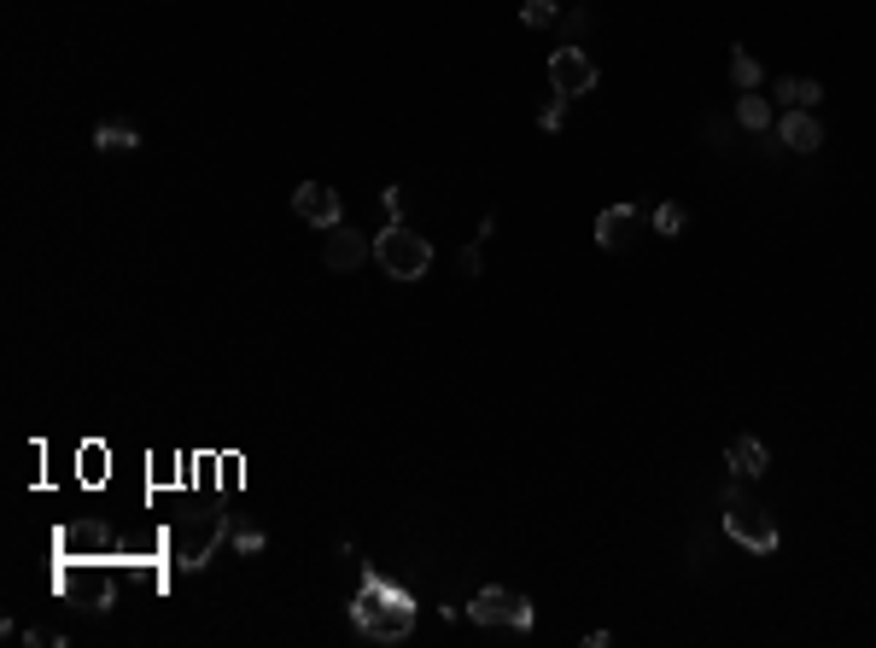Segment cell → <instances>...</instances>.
I'll list each match as a JSON object with an SVG mask.
<instances>
[{
    "mask_svg": "<svg viewBox=\"0 0 876 648\" xmlns=\"http://www.w3.org/2000/svg\"><path fill=\"white\" fill-rule=\"evenodd\" d=\"M637 234H643V211H637V205H608V211L597 216V246H602V252H625Z\"/></svg>",
    "mask_w": 876,
    "mask_h": 648,
    "instance_id": "8",
    "label": "cell"
},
{
    "mask_svg": "<svg viewBox=\"0 0 876 648\" xmlns=\"http://www.w3.org/2000/svg\"><path fill=\"white\" fill-rule=\"evenodd\" d=\"M374 263L392 280H421L433 269V246H426V234H415L410 222H386L374 234Z\"/></svg>",
    "mask_w": 876,
    "mask_h": 648,
    "instance_id": "2",
    "label": "cell"
},
{
    "mask_svg": "<svg viewBox=\"0 0 876 648\" xmlns=\"http://www.w3.org/2000/svg\"><path fill=\"white\" fill-rule=\"evenodd\" d=\"M778 99H783V111H819V99H824V88L812 83V76H783V88H778Z\"/></svg>",
    "mask_w": 876,
    "mask_h": 648,
    "instance_id": "11",
    "label": "cell"
},
{
    "mask_svg": "<svg viewBox=\"0 0 876 648\" xmlns=\"http://www.w3.org/2000/svg\"><path fill=\"white\" fill-rule=\"evenodd\" d=\"M684 222H689V211L678 205V199H666V205L655 211V234H661V240H678V234H684Z\"/></svg>",
    "mask_w": 876,
    "mask_h": 648,
    "instance_id": "15",
    "label": "cell"
},
{
    "mask_svg": "<svg viewBox=\"0 0 876 648\" xmlns=\"http://www.w3.org/2000/svg\"><path fill=\"white\" fill-rule=\"evenodd\" d=\"M549 88L556 94H567V99H584V94H597V59H590L584 47H556L549 53Z\"/></svg>",
    "mask_w": 876,
    "mask_h": 648,
    "instance_id": "5",
    "label": "cell"
},
{
    "mask_svg": "<svg viewBox=\"0 0 876 648\" xmlns=\"http://www.w3.org/2000/svg\"><path fill=\"white\" fill-rule=\"evenodd\" d=\"M766 461H771V456H766L760 438H730V444H725V468L737 474V479H760Z\"/></svg>",
    "mask_w": 876,
    "mask_h": 648,
    "instance_id": "10",
    "label": "cell"
},
{
    "mask_svg": "<svg viewBox=\"0 0 876 648\" xmlns=\"http://www.w3.org/2000/svg\"><path fill=\"white\" fill-rule=\"evenodd\" d=\"M584 24H590V12H573V18H567V35H573V47H579V35H584Z\"/></svg>",
    "mask_w": 876,
    "mask_h": 648,
    "instance_id": "19",
    "label": "cell"
},
{
    "mask_svg": "<svg viewBox=\"0 0 876 648\" xmlns=\"http://www.w3.org/2000/svg\"><path fill=\"white\" fill-rule=\"evenodd\" d=\"M737 124L753 129V135H771V99L753 94V88H742V99H737Z\"/></svg>",
    "mask_w": 876,
    "mask_h": 648,
    "instance_id": "12",
    "label": "cell"
},
{
    "mask_svg": "<svg viewBox=\"0 0 876 648\" xmlns=\"http://www.w3.org/2000/svg\"><path fill=\"white\" fill-rule=\"evenodd\" d=\"M479 246H485V240H474V246H462V275H479Z\"/></svg>",
    "mask_w": 876,
    "mask_h": 648,
    "instance_id": "18",
    "label": "cell"
},
{
    "mask_svg": "<svg viewBox=\"0 0 876 648\" xmlns=\"http://www.w3.org/2000/svg\"><path fill=\"white\" fill-rule=\"evenodd\" d=\"M474 625H508V631H532V602L520 591H503V584H485V591L462 607Z\"/></svg>",
    "mask_w": 876,
    "mask_h": 648,
    "instance_id": "4",
    "label": "cell"
},
{
    "mask_svg": "<svg viewBox=\"0 0 876 648\" xmlns=\"http://www.w3.org/2000/svg\"><path fill=\"white\" fill-rule=\"evenodd\" d=\"M760 76H766L760 59H753L748 47H730V83H737V88H760Z\"/></svg>",
    "mask_w": 876,
    "mask_h": 648,
    "instance_id": "14",
    "label": "cell"
},
{
    "mask_svg": "<svg viewBox=\"0 0 876 648\" xmlns=\"http://www.w3.org/2000/svg\"><path fill=\"white\" fill-rule=\"evenodd\" d=\"M567 106H573V99H567V94H556V88H549V106L538 111V129H549V135H556V129L567 124Z\"/></svg>",
    "mask_w": 876,
    "mask_h": 648,
    "instance_id": "17",
    "label": "cell"
},
{
    "mask_svg": "<svg viewBox=\"0 0 876 648\" xmlns=\"http://www.w3.org/2000/svg\"><path fill=\"white\" fill-rule=\"evenodd\" d=\"M293 211L310 222V229H339V216H345V205H339V193L334 188H321V181H298L293 188Z\"/></svg>",
    "mask_w": 876,
    "mask_h": 648,
    "instance_id": "6",
    "label": "cell"
},
{
    "mask_svg": "<svg viewBox=\"0 0 876 648\" xmlns=\"http://www.w3.org/2000/svg\"><path fill=\"white\" fill-rule=\"evenodd\" d=\"M351 625L369 642H403L415 631V602L386 578H362V591L351 602Z\"/></svg>",
    "mask_w": 876,
    "mask_h": 648,
    "instance_id": "1",
    "label": "cell"
},
{
    "mask_svg": "<svg viewBox=\"0 0 876 648\" xmlns=\"http://www.w3.org/2000/svg\"><path fill=\"white\" fill-rule=\"evenodd\" d=\"M556 18H561L556 0H526V7H520V24H526V30H549Z\"/></svg>",
    "mask_w": 876,
    "mask_h": 648,
    "instance_id": "16",
    "label": "cell"
},
{
    "mask_svg": "<svg viewBox=\"0 0 876 648\" xmlns=\"http://www.w3.org/2000/svg\"><path fill=\"white\" fill-rule=\"evenodd\" d=\"M778 140H783L789 152H819V147H824V124H819L812 111H783Z\"/></svg>",
    "mask_w": 876,
    "mask_h": 648,
    "instance_id": "9",
    "label": "cell"
},
{
    "mask_svg": "<svg viewBox=\"0 0 876 648\" xmlns=\"http://www.w3.org/2000/svg\"><path fill=\"white\" fill-rule=\"evenodd\" d=\"M362 257H374V240H362V229H328V240H321V263H328L334 275L362 269Z\"/></svg>",
    "mask_w": 876,
    "mask_h": 648,
    "instance_id": "7",
    "label": "cell"
},
{
    "mask_svg": "<svg viewBox=\"0 0 876 648\" xmlns=\"http://www.w3.org/2000/svg\"><path fill=\"white\" fill-rule=\"evenodd\" d=\"M725 532L737 538L742 550H753V555H778V520H771L766 502L742 497L737 485L725 491Z\"/></svg>",
    "mask_w": 876,
    "mask_h": 648,
    "instance_id": "3",
    "label": "cell"
},
{
    "mask_svg": "<svg viewBox=\"0 0 876 648\" xmlns=\"http://www.w3.org/2000/svg\"><path fill=\"white\" fill-rule=\"evenodd\" d=\"M94 147H99V152H135L140 135H135L129 124H99V129H94Z\"/></svg>",
    "mask_w": 876,
    "mask_h": 648,
    "instance_id": "13",
    "label": "cell"
}]
</instances>
